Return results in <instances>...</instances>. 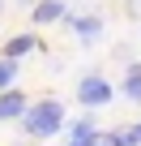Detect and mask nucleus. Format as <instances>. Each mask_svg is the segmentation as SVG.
<instances>
[{"label":"nucleus","instance_id":"8","mask_svg":"<svg viewBox=\"0 0 141 146\" xmlns=\"http://www.w3.org/2000/svg\"><path fill=\"white\" fill-rule=\"evenodd\" d=\"M13 78H17V64H13V60H0V90H9Z\"/></svg>","mask_w":141,"mask_h":146},{"label":"nucleus","instance_id":"6","mask_svg":"<svg viewBox=\"0 0 141 146\" xmlns=\"http://www.w3.org/2000/svg\"><path fill=\"white\" fill-rule=\"evenodd\" d=\"M124 95L132 103H141V64H128V73H124Z\"/></svg>","mask_w":141,"mask_h":146},{"label":"nucleus","instance_id":"10","mask_svg":"<svg viewBox=\"0 0 141 146\" xmlns=\"http://www.w3.org/2000/svg\"><path fill=\"white\" fill-rule=\"evenodd\" d=\"M128 133H132V142L141 146V120H137V129H128Z\"/></svg>","mask_w":141,"mask_h":146},{"label":"nucleus","instance_id":"4","mask_svg":"<svg viewBox=\"0 0 141 146\" xmlns=\"http://www.w3.org/2000/svg\"><path fill=\"white\" fill-rule=\"evenodd\" d=\"M26 112V95L22 90H5L0 95V120H22Z\"/></svg>","mask_w":141,"mask_h":146},{"label":"nucleus","instance_id":"1","mask_svg":"<svg viewBox=\"0 0 141 146\" xmlns=\"http://www.w3.org/2000/svg\"><path fill=\"white\" fill-rule=\"evenodd\" d=\"M22 120H26V133H30V137H56V133L64 129V108H60V99L26 103Z\"/></svg>","mask_w":141,"mask_h":146},{"label":"nucleus","instance_id":"5","mask_svg":"<svg viewBox=\"0 0 141 146\" xmlns=\"http://www.w3.org/2000/svg\"><path fill=\"white\" fill-rule=\"evenodd\" d=\"M73 30H77L81 39H98V35H103V22L90 17V13H81V17H73Z\"/></svg>","mask_w":141,"mask_h":146},{"label":"nucleus","instance_id":"9","mask_svg":"<svg viewBox=\"0 0 141 146\" xmlns=\"http://www.w3.org/2000/svg\"><path fill=\"white\" fill-rule=\"evenodd\" d=\"M86 146H120V137H115V133H94Z\"/></svg>","mask_w":141,"mask_h":146},{"label":"nucleus","instance_id":"11","mask_svg":"<svg viewBox=\"0 0 141 146\" xmlns=\"http://www.w3.org/2000/svg\"><path fill=\"white\" fill-rule=\"evenodd\" d=\"M17 5H30V9H34V5H39V0H17Z\"/></svg>","mask_w":141,"mask_h":146},{"label":"nucleus","instance_id":"3","mask_svg":"<svg viewBox=\"0 0 141 146\" xmlns=\"http://www.w3.org/2000/svg\"><path fill=\"white\" fill-rule=\"evenodd\" d=\"M60 17H64V0H39L34 13H30V22H34V26H56Z\"/></svg>","mask_w":141,"mask_h":146},{"label":"nucleus","instance_id":"2","mask_svg":"<svg viewBox=\"0 0 141 146\" xmlns=\"http://www.w3.org/2000/svg\"><path fill=\"white\" fill-rule=\"evenodd\" d=\"M77 99H81L86 108H103V103H111V86L90 73V78H81V86H77Z\"/></svg>","mask_w":141,"mask_h":146},{"label":"nucleus","instance_id":"7","mask_svg":"<svg viewBox=\"0 0 141 146\" xmlns=\"http://www.w3.org/2000/svg\"><path fill=\"white\" fill-rule=\"evenodd\" d=\"M30 47H34V39H30V35H17V39H9V47H5V60H13V64H17V60H22Z\"/></svg>","mask_w":141,"mask_h":146}]
</instances>
